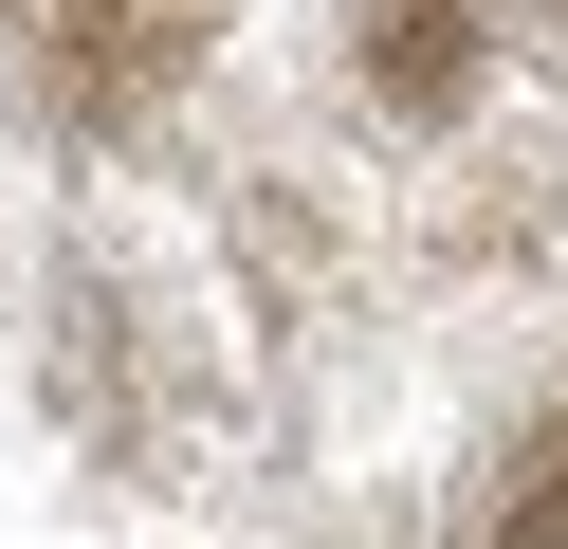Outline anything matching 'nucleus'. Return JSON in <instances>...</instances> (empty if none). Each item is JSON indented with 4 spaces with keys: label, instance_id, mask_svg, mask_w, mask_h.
Returning a JSON list of instances; mask_svg holds the SVG:
<instances>
[{
    "label": "nucleus",
    "instance_id": "nucleus-1",
    "mask_svg": "<svg viewBox=\"0 0 568 549\" xmlns=\"http://www.w3.org/2000/svg\"><path fill=\"white\" fill-rule=\"evenodd\" d=\"M367 37H385V92H404V110H440V92H458V0H385Z\"/></svg>",
    "mask_w": 568,
    "mask_h": 549
}]
</instances>
